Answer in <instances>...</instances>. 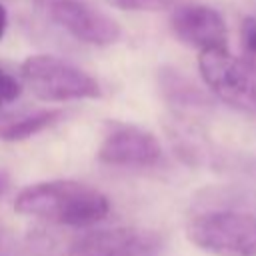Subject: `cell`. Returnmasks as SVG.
<instances>
[{
  "label": "cell",
  "instance_id": "obj_4",
  "mask_svg": "<svg viewBox=\"0 0 256 256\" xmlns=\"http://www.w3.org/2000/svg\"><path fill=\"white\" fill-rule=\"evenodd\" d=\"M198 68L204 84L222 102L256 112V60L238 58L228 48L200 52Z\"/></svg>",
  "mask_w": 256,
  "mask_h": 256
},
{
  "label": "cell",
  "instance_id": "obj_3",
  "mask_svg": "<svg viewBox=\"0 0 256 256\" xmlns=\"http://www.w3.org/2000/svg\"><path fill=\"white\" fill-rule=\"evenodd\" d=\"M22 78L26 86L46 102H66L98 98L100 84L88 72L50 54L28 56L22 62Z\"/></svg>",
  "mask_w": 256,
  "mask_h": 256
},
{
  "label": "cell",
  "instance_id": "obj_5",
  "mask_svg": "<svg viewBox=\"0 0 256 256\" xmlns=\"http://www.w3.org/2000/svg\"><path fill=\"white\" fill-rule=\"evenodd\" d=\"M36 8L74 36L92 46H110L120 38V26L108 14L90 6L84 0H34Z\"/></svg>",
  "mask_w": 256,
  "mask_h": 256
},
{
  "label": "cell",
  "instance_id": "obj_9",
  "mask_svg": "<svg viewBox=\"0 0 256 256\" xmlns=\"http://www.w3.org/2000/svg\"><path fill=\"white\" fill-rule=\"evenodd\" d=\"M62 118L60 110L54 108H22V110H4L0 108V140L18 142L26 140Z\"/></svg>",
  "mask_w": 256,
  "mask_h": 256
},
{
  "label": "cell",
  "instance_id": "obj_11",
  "mask_svg": "<svg viewBox=\"0 0 256 256\" xmlns=\"http://www.w3.org/2000/svg\"><path fill=\"white\" fill-rule=\"evenodd\" d=\"M108 4L120 8V10H132V12H156L176 6L180 0H106Z\"/></svg>",
  "mask_w": 256,
  "mask_h": 256
},
{
  "label": "cell",
  "instance_id": "obj_7",
  "mask_svg": "<svg viewBox=\"0 0 256 256\" xmlns=\"http://www.w3.org/2000/svg\"><path fill=\"white\" fill-rule=\"evenodd\" d=\"M174 36L186 46L204 50L228 48V28L218 10L206 4H176L170 16Z\"/></svg>",
  "mask_w": 256,
  "mask_h": 256
},
{
  "label": "cell",
  "instance_id": "obj_12",
  "mask_svg": "<svg viewBox=\"0 0 256 256\" xmlns=\"http://www.w3.org/2000/svg\"><path fill=\"white\" fill-rule=\"evenodd\" d=\"M20 92H22V84L16 80V76L0 68V108L14 102L20 96Z\"/></svg>",
  "mask_w": 256,
  "mask_h": 256
},
{
  "label": "cell",
  "instance_id": "obj_2",
  "mask_svg": "<svg viewBox=\"0 0 256 256\" xmlns=\"http://www.w3.org/2000/svg\"><path fill=\"white\" fill-rule=\"evenodd\" d=\"M186 236L214 256H256V214L234 208L204 210L188 220Z\"/></svg>",
  "mask_w": 256,
  "mask_h": 256
},
{
  "label": "cell",
  "instance_id": "obj_13",
  "mask_svg": "<svg viewBox=\"0 0 256 256\" xmlns=\"http://www.w3.org/2000/svg\"><path fill=\"white\" fill-rule=\"evenodd\" d=\"M240 40L248 58H256V16H246L240 24Z\"/></svg>",
  "mask_w": 256,
  "mask_h": 256
},
{
  "label": "cell",
  "instance_id": "obj_15",
  "mask_svg": "<svg viewBox=\"0 0 256 256\" xmlns=\"http://www.w3.org/2000/svg\"><path fill=\"white\" fill-rule=\"evenodd\" d=\"M4 188H6V180H4V176L0 174V194L4 192Z\"/></svg>",
  "mask_w": 256,
  "mask_h": 256
},
{
  "label": "cell",
  "instance_id": "obj_10",
  "mask_svg": "<svg viewBox=\"0 0 256 256\" xmlns=\"http://www.w3.org/2000/svg\"><path fill=\"white\" fill-rule=\"evenodd\" d=\"M158 86L164 100L176 108L198 110L208 108L212 104L210 96L200 86H196L188 76H184L172 66H162L158 70Z\"/></svg>",
  "mask_w": 256,
  "mask_h": 256
},
{
  "label": "cell",
  "instance_id": "obj_8",
  "mask_svg": "<svg viewBox=\"0 0 256 256\" xmlns=\"http://www.w3.org/2000/svg\"><path fill=\"white\" fill-rule=\"evenodd\" d=\"M160 240L138 228H108L80 236L68 256H158Z\"/></svg>",
  "mask_w": 256,
  "mask_h": 256
},
{
  "label": "cell",
  "instance_id": "obj_1",
  "mask_svg": "<svg viewBox=\"0 0 256 256\" xmlns=\"http://www.w3.org/2000/svg\"><path fill=\"white\" fill-rule=\"evenodd\" d=\"M16 212L66 226H90L110 212L108 198L76 180H46L22 188L14 200Z\"/></svg>",
  "mask_w": 256,
  "mask_h": 256
},
{
  "label": "cell",
  "instance_id": "obj_6",
  "mask_svg": "<svg viewBox=\"0 0 256 256\" xmlns=\"http://www.w3.org/2000/svg\"><path fill=\"white\" fill-rule=\"evenodd\" d=\"M98 160L110 166H156L162 160V146L140 126L114 124L98 148Z\"/></svg>",
  "mask_w": 256,
  "mask_h": 256
},
{
  "label": "cell",
  "instance_id": "obj_14",
  "mask_svg": "<svg viewBox=\"0 0 256 256\" xmlns=\"http://www.w3.org/2000/svg\"><path fill=\"white\" fill-rule=\"evenodd\" d=\"M6 24H8V14H6V8L0 4V40L6 32Z\"/></svg>",
  "mask_w": 256,
  "mask_h": 256
}]
</instances>
